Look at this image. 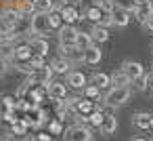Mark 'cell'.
Returning <instances> with one entry per match:
<instances>
[{
	"instance_id": "6da1fadb",
	"label": "cell",
	"mask_w": 153,
	"mask_h": 141,
	"mask_svg": "<svg viewBox=\"0 0 153 141\" xmlns=\"http://www.w3.org/2000/svg\"><path fill=\"white\" fill-rule=\"evenodd\" d=\"M130 95H132V91H130V86H111V91L105 95V105L107 107H120V105H124L128 99H130Z\"/></svg>"
},
{
	"instance_id": "7a4b0ae2",
	"label": "cell",
	"mask_w": 153,
	"mask_h": 141,
	"mask_svg": "<svg viewBox=\"0 0 153 141\" xmlns=\"http://www.w3.org/2000/svg\"><path fill=\"white\" fill-rule=\"evenodd\" d=\"M48 30H51L48 28V13H32V17H30V34L44 38Z\"/></svg>"
},
{
	"instance_id": "3957f363",
	"label": "cell",
	"mask_w": 153,
	"mask_h": 141,
	"mask_svg": "<svg viewBox=\"0 0 153 141\" xmlns=\"http://www.w3.org/2000/svg\"><path fill=\"white\" fill-rule=\"evenodd\" d=\"M63 141H90V128L84 124H74L63 133Z\"/></svg>"
},
{
	"instance_id": "277c9868",
	"label": "cell",
	"mask_w": 153,
	"mask_h": 141,
	"mask_svg": "<svg viewBox=\"0 0 153 141\" xmlns=\"http://www.w3.org/2000/svg\"><path fill=\"white\" fill-rule=\"evenodd\" d=\"M76 40H78V30L74 26H67L65 23L59 30V42H61V46H74Z\"/></svg>"
},
{
	"instance_id": "5b68a950",
	"label": "cell",
	"mask_w": 153,
	"mask_h": 141,
	"mask_svg": "<svg viewBox=\"0 0 153 141\" xmlns=\"http://www.w3.org/2000/svg\"><path fill=\"white\" fill-rule=\"evenodd\" d=\"M69 103H71V107H74V112H76V116H82V114H86V116H90L92 114V110H94V103L90 101V99H78V97H74V99H69Z\"/></svg>"
},
{
	"instance_id": "8992f818",
	"label": "cell",
	"mask_w": 153,
	"mask_h": 141,
	"mask_svg": "<svg viewBox=\"0 0 153 141\" xmlns=\"http://www.w3.org/2000/svg\"><path fill=\"white\" fill-rule=\"evenodd\" d=\"M44 116H46V114H44V110L36 105V107H32V110H30L21 120H23L27 126H42V124H44Z\"/></svg>"
},
{
	"instance_id": "52a82bcc",
	"label": "cell",
	"mask_w": 153,
	"mask_h": 141,
	"mask_svg": "<svg viewBox=\"0 0 153 141\" xmlns=\"http://www.w3.org/2000/svg\"><path fill=\"white\" fill-rule=\"evenodd\" d=\"M46 88H48V97H51V99H55V101H61V99H65V97H67V84H65V82L53 80V82H48V84H46Z\"/></svg>"
},
{
	"instance_id": "ba28073f",
	"label": "cell",
	"mask_w": 153,
	"mask_h": 141,
	"mask_svg": "<svg viewBox=\"0 0 153 141\" xmlns=\"http://www.w3.org/2000/svg\"><path fill=\"white\" fill-rule=\"evenodd\" d=\"M109 15H111V21H113L115 28H126L130 23V13L124 11V9H120V7H113L109 11Z\"/></svg>"
},
{
	"instance_id": "9c48e42d",
	"label": "cell",
	"mask_w": 153,
	"mask_h": 141,
	"mask_svg": "<svg viewBox=\"0 0 153 141\" xmlns=\"http://www.w3.org/2000/svg\"><path fill=\"white\" fill-rule=\"evenodd\" d=\"M61 57H65L69 63H78V61H84V51L80 46H61Z\"/></svg>"
},
{
	"instance_id": "30bf717a",
	"label": "cell",
	"mask_w": 153,
	"mask_h": 141,
	"mask_svg": "<svg viewBox=\"0 0 153 141\" xmlns=\"http://www.w3.org/2000/svg\"><path fill=\"white\" fill-rule=\"evenodd\" d=\"M122 70L132 78V82L145 76V70H143V65H140L138 61H124V63H122Z\"/></svg>"
},
{
	"instance_id": "8fae6325",
	"label": "cell",
	"mask_w": 153,
	"mask_h": 141,
	"mask_svg": "<svg viewBox=\"0 0 153 141\" xmlns=\"http://www.w3.org/2000/svg\"><path fill=\"white\" fill-rule=\"evenodd\" d=\"M61 15H63V21H65L67 26L76 23L78 19H84V17L80 15V11H78L74 4H63V7H61Z\"/></svg>"
},
{
	"instance_id": "7c38bea8",
	"label": "cell",
	"mask_w": 153,
	"mask_h": 141,
	"mask_svg": "<svg viewBox=\"0 0 153 141\" xmlns=\"http://www.w3.org/2000/svg\"><path fill=\"white\" fill-rule=\"evenodd\" d=\"M30 44H32L34 55L46 57V53H48V40H46V38H42V36H34V38L30 40Z\"/></svg>"
},
{
	"instance_id": "4fadbf2b",
	"label": "cell",
	"mask_w": 153,
	"mask_h": 141,
	"mask_svg": "<svg viewBox=\"0 0 153 141\" xmlns=\"http://www.w3.org/2000/svg\"><path fill=\"white\" fill-rule=\"evenodd\" d=\"M34 57V51H32V44H17L15 46V53H13V59L17 61H30Z\"/></svg>"
},
{
	"instance_id": "5bb4252c",
	"label": "cell",
	"mask_w": 153,
	"mask_h": 141,
	"mask_svg": "<svg viewBox=\"0 0 153 141\" xmlns=\"http://www.w3.org/2000/svg\"><path fill=\"white\" fill-rule=\"evenodd\" d=\"M101 59H103V53H101V49H99L97 44H92L90 49L84 51V63H88V65H97Z\"/></svg>"
},
{
	"instance_id": "9a60e30c",
	"label": "cell",
	"mask_w": 153,
	"mask_h": 141,
	"mask_svg": "<svg viewBox=\"0 0 153 141\" xmlns=\"http://www.w3.org/2000/svg\"><path fill=\"white\" fill-rule=\"evenodd\" d=\"M99 130H101L105 137L113 135V133L117 130V118H115V116H111V114H107V116H105V120H103V124L99 126Z\"/></svg>"
},
{
	"instance_id": "2e32d148",
	"label": "cell",
	"mask_w": 153,
	"mask_h": 141,
	"mask_svg": "<svg viewBox=\"0 0 153 141\" xmlns=\"http://www.w3.org/2000/svg\"><path fill=\"white\" fill-rule=\"evenodd\" d=\"M53 74H55V72H53V68L44 65L42 70H36V72L32 74V80H34V82H38V84H48Z\"/></svg>"
},
{
	"instance_id": "e0dca14e",
	"label": "cell",
	"mask_w": 153,
	"mask_h": 141,
	"mask_svg": "<svg viewBox=\"0 0 153 141\" xmlns=\"http://www.w3.org/2000/svg\"><path fill=\"white\" fill-rule=\"evenodd\" d=\"M67 84L74 86V88H84L88 84V78L82 74V72H69L67 74Z\"/></svg>"
},
{
	"instance_id": "ac0fdd59",
	"label": "cell",
	"mask_w": 153,
	"mask_h": 141,
	"mask_svg": "<svg viewBox=\"0 0 153 141\" xmlns=\"http://www.w3.org/2000/svg\"><path fill=\"white\" fill-rule=\"evenodd\" d=\"M132 84V78L124 72V70H117V72H113L111 74V86H130Z\"/></svg>"
},
{
	"instance_id": "d6986e66",
	"label": "cell",
	"mask_w": 153,
	"mask_h": 141,
	"mask_svg": "<svg viewBox=\"0 0 153 141\" xmlns=\"http://www.w3.org/2000/svg\"><path fill=\"white\" fill-rule=\"evenodd\" d=\"M90 84H94V86H99V88L103 91V88H107V86L111 84V76L105 74V72H94V74L90 76Z\"/></svg>"
},
{
	"instance_id": "ffe728a7",
	"label": "cell",
	"mask_w": 153,
	"mask_h": 141,
	"mask_svg": "<svg viewBox=\"0 0 153 141\" xmlns=\"http://www.w3.org/2000/svg\"><path fill=\"white\" fill-rule=\"evenodd\" d=\"M90 36H92V42H97V44L109 40V32H107V28H103V26H99V23H94V28L90 30Z\"/></svg>"
},
{
	"instance_id": "44dd1931",
	"label": "cell",
	"mask_w": 153,
	"mask_h": 141,
	"mask_svg": "<svg viewBox=\"0 0 153 141\" xmlns=\"http://www.w3.org/2000/svg\"><path fill=\"white\" fill-rule=\"evenodd\" d=\"M132 124H134L136 128H140V130L151 128V114H145V112L134 114V116H132Z\"/></svg>"
},
{
	"instance_id": "7402d4cb",
	"label": "cell",
	"mask_w": 153,
	"mask_h": 141,
	"mask_svg": "<svg viewBox=\"0 0 153 141\" xmlns=\"http://www.w3.org/2000/svg\"><path fill=\"white\" fill-rule=\"evenodd\" d=\"M51 68H53V72H55V74H69L71 63H69L65 57H57V59H53V61H51Z\"/></svg>"
},
{
	"instance_id": "603a6c76",
	"label": "cell",
	"mask_w": 153,
	"mask_h": 141,
	"mask_svg": "<svg viewBox=\"0 0 153 141\" xmlns=\"http://www.w3.org/2000/svg\"><path fill=\"white\" fill-rule=\"evenodd\" d=\"M63 15H61V11H53V13H48V28L53 30V32H59L61 28H63Z\"/></svg>"
},
{
	"instance_id": "cb8c5ba5",
	"label": "cell",
	"mask_w": 153,
	"mask_h": 141,
	"mask_svg": "<svg viewBox=\"0 0 153 141\" xmlns=\"http://www.w3.org/2000/svg\"><path fill=\"white\" fill-rule=\"evenodd\" d=\"M82 15H84V19H90V21H94V23H101V19H103L105 13H103L101 7H88Z\"/></svg>"
},
{
	"instance_id": "d4e9b609",
	"label": "cell",
	"mask_w": 153,
	"mask_h": 141,
	"mask_svg": "<svg viewBox=\"0 0 153 141\" xmlns=\"http://www.w3.org/2000/svg\"><path fill=\"white\" fill-rule=\"evenodd\" d=\"M55 2L53 0H34V13H53Z\"/></svg>"
},
{
	"instance_id": "484cf974",
	"label": "cell",
	"mask_w": 153,
	"mask_h": 141,
	"mask_svg": "<svg viewBox=\"0 0 153 141\" xmlns=\"http://www.w3.org/2000/svg\"><path fill=\"white\" fill-rule=\"evenodd\" d=\"M134 15H136V19L143 23L147 17H151V15H153V4H151V2H147V4H138V7H136V11H134Z\"/></svg>"
},
{
	"instance_id": "4316f807",
	"label": "cell",
	"mask_w": 153,
	"mask_h": 141,
	"mask_svg": "<svg viewBox=\"0 0 153 141\" xmlns=\"http://www.w3.org/2000/svg\"><path fill=\"white\" fill-rule=\"evenodd\" d=\"M94 42H92V36H90V32H78V40H76V46H80L82 51H86V49H90Z\"/></svg>"
},
{
	"instance_id": "83f0119b",
	"label": "cell",
	"mask_w": 153,
	"mask_h": 141,
	"mask_svg": "<svg viewBox=\"0 0 153 141\" xmlns=\"http://www.w3.org/2000/svg\"><path fill=\"white\" fill-rule=\"evenodd\" d=\"M113 7H120V9L128 11V13H134L138 4L134 2V0H113Z\"/></svg>"
},
{
	"instance_id": "f1b7e54d",
	"label": "cell",
	"mask_w": 153,
	"mask_h": 141,
	"mask_svg": "<svg viewBox=\"0 0 153 141\" xmlns=\"http://www.w3.org/2000/svg\"><path fill=\"white\" fill-rule=\"evenodd\" d=\"M27 133V124L23 120H17L13 126H11V135H17V137H23Z\"/></svg>"
},
{
	"instance_id": "f546056e",
	"label": "cell",
	"mask_w": 153,
	"mask_h": 141,
	"mask_svg": "<svg viewBox=\"0 0 153 141\" xmlns=\"http://www.w3.org/2000/svg\"><path fill=\"white\" fill-rule=\"evenodd\" d=\"M99 95H101L99 86H94V84H86L84 86V97L86 99H99Z\"/></svg>"
},
{
	"instance_id": "4dcf8cb0",
	"label": "cell",
	"mask_w": 153,
	"mask_h": 141,
	"mask_svg": "<svg viewBox=\"0 0 153 141\" xmlns=\"http://www.w3.org/2000/svg\"><path fill=\"white\" fill-rule=\"evenodd\" d=\"M88 118H90V124H92V126H101L103 120H105V114H103L101 110H97V112H92Z\"/></svg>"
},
{
	"instance_id": "1f68e13d",
	"label": "cell",
	"mask_w": 153,
	"mask_h": 141,
	"mask_svg": "<svg viewBox=\"0 0 153 141\" xmlns=\"http://www.w3.org/2000/svg\"><path fill=\"white\" fill-rule=\"evenodd\" d=\"M30 65H32V70H34V72H36V70H42V68H44V57L34 55V57L30 59Z\"/></svg>"
},
{
	"instance_id": "d6a6232c",
	"label": "cell",
	"mask_w": 153,
	"mask_h": 141,
	"mask_svg": "<svg viewBox=\"0 0 153 141\" xmlns=\"http://www.w3.org/2000/svg\"><path fill=\"white\" fill-rule=\"evenodd\" d=\"M48 133H51V135H61V133H63V124H61V120H53V122L48 124Z\"/></svg>"
},
{
	"instance_id": "836d02e7",
	"label": "cell",
	"mask_w": 153,
	"mask_h": 141,
	"mask_svg": "<svg viewBox=\"0 0 153 141\" xmlns=\"http://www.w3.org/2000/svg\"><path fill=\"white\" fill-rule=\"evenodd\" d=\"M143 28H145L147 32H153V15H151V17H147V19L143 21Z\"/></svg>"
},
{
	"instance_id": "e575fe53",
	"label": "cell",
	"mask_w": 153,
	"mask_h": 141,
	"mask_svg": "<svg viewBox=\"0 0 153 141\" xmlns=\"http://www.w3.org/2000/svg\"><path fill=\"white\" fill-rule=\"evenodd\" d=\"M145 80H147V91H151V93H153V72H151V74H147V76H145Z\"/></svg>"
},
{
	"instance_id": "d590c367",
	"label": "cell",
	"mask_w": 153,
	"mask_h": 141,
	"mask_svg": "<svg viewBox=\"0 0 153 141\" xmlns=\"http://www.w3.org/2000/svg\"><path fill=\"white\" fill-rule=\"evenodd\" d=\"M38 141H53V135L51 133H42V135H38Z\"/></svg>"
},
{
	"instance_id": "8d00e7d4",
	"label": "cell",
	"mask_w": 153,
	"mask_h": 141,
	"mask_svg": "<svg viewBox=\"0 0 153 141\" xmlns=\"http://www.w3.org/2000/svg\"><path fill=\"white\" fill-rule=\"evenodd\" d=\"M136 4H147V2H151V0H134Z\"/></svg>"
},
{
	"instance_id": "74e56055",
	"label": "cell",
	"mask_w": 153,
	"mask_h": 141,
	"mask_svg": "<svg viewBox=\"0 0 153 141\" xmlns=\"http://www.w3.org/2000/svg\"><path fill=\"white\" fill-rule=\"evenodd\" d=\"M132 141H147V139H143V137H134Z\"/></svg>"
},
{
	"instance_id": "f35d334b",
	"label": "cell",
	"mask_w": 153,
	"mask_h": 141,
	"mask_svg": "<svg viewBox=\"0 0 153 141\" xmlns=\"http://www.w3.org/2000/svg\"><path fill=\"white\" fill-rule=\"evenodd\" d=\"M151 128H153V114H151Z\"/></svg>"
}]
</instances>
